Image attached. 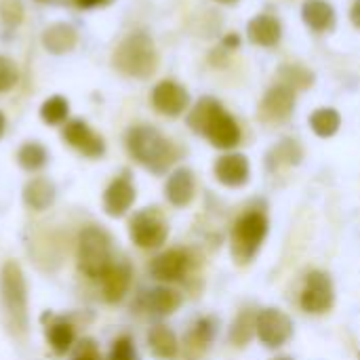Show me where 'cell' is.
Segmentation results:
<instances>
[{"mask_svg": "<svg viewBox=\"0 0 360 360\" xmlns=\"http://www.w3.org/2000/svg\"><path fill=\"white\" fill-rule=\"evenodd\" d=\"M188 127L219 150H232L243 139L238 122L213 97H202L196 101L188 116Z\"/></svg>", "mask_w": 360, "mask_h": 360, "instance_id": "obj_1", "label": "cell"}, {"mask_svg": "<svg viewBox=\"0 0 360 360\" xmlns=\"http://www.w3.org/2000/svg\"><path fill=\"white\" fill-rule=\"evenodd\" d=\"M0 314L6 331L23 340L30 327V312H27V285L23 270L17 262H4L0 270Z\"/></svg>", "mask_w": 360, "mask_h": 360, "instance_id": "obj_2", "label": "cell"}, {"mask_svg": "<svg viewBox=\"0 0 360 360\" xmlns=\"http://www.w3.org/2000/svg\"><path fill=\"white\" fill-rule=\"evenodd\" d=\"M127 150L135 162L154 175H165L179 158L177 146L150 124H137L127 131Z\"/></svg>", "mask_w": 360, "mask_h": 360, "instance_id": "obj_3", "label": "cell"}, {"mask_svg": "<svg viewBox=\"0 0 360 360\" xmlns=\"http://www.w3.org/2000/svg\"><path fill=\"white\" fill-rule=\"evenodd\" d=\"M116 264L112 236L99 226H86L78 234V268L84 276L101 281Z\"/></svg>", "mask_w": 360, "mask_h": 360, "instance_id": "obj_4", "label": "cell"}, {"mask_svg": "<svg viewBox=\"0 0 360 360\" xmlns=\"http://www.w3.org/2000/svg\"><path fill=\"white\" fill-rule=\"evenodd\" d=\"M114 65L129 78H150L158 68L154 40L146 32L129 34L114 53Z\"/></svg>", "mask_w": 360, "mask_h": 360, "instance_id": "obj_5", "label": "cell"}, {"mask_svg": "<svg viewBox=\"0 0 360 360\" xmlns=\"http://www.w3.org/2000/svg\"><path fill=\"white\" fill-rule=\"evenodd\" d=\"M268 230H270V221L264 211L253 209L236 219L230 236V251L238 266L251 264L255 259L268 236Z\"/></svg>", "mask_w": 360, "mask_h": 360, "instance_id": "obj_6", "label": "cell"}, {"mask_svg": "<svg viewBox=\"0 0 360 360\" xmlns=\"http://www.w3.org/2000/svg\"><path fill=\"white\" fill-rule=\"evenodd\" d=\"M129 236L139 249H158L169 238V224L156 207H148L131 217Z\"/></svg>", "mask_w": 360, "mask_h": 360, "instance_id": "obj_7", "label": "cell"}, {"mask_svg": "<svg viewBox=\"0 0 360 360\" xmlns=\"http://www.w3.org/2000/svg\"><path fill=\"white\" fill-rule=\"evenodd\" d=\"M255 327H257L259 342L266 348H270V350L283 348L285 344L291 342V338L295 333V325H293L291 316L287 312L278 310V308H264V310H259Z\"/></svg>", "mask_w": 360, "mask_h": 360, "instance_id": "obj_8", "label": "cell"}, {"mask_svg": "<svg viewBox=\"0 0 360 360\" xmlns=\"http://www.w3.org/2000/svg\"><path fill=\"white\" fill-rule=\"evenodd\" d=\"M335 302V289L333 281L327 272L312 270L306 276V285L300 295V306L308 314H325L333 308Z\"/></svg>", "mask_w": 360, "mask_h": 360, "instance_id": "obj_9", "label": "cell"}, {"mask_svg": "<svg viewBox=\"0 0 360 360\" xmlns=\"http://www.w3.org/2000/svg\"><path fill=\"white\" fill-rule=\"evenodd\" d=\"M190 266H192V255L188 249H169L160 255H156L152 262H150V276L156 278L158 283H179L188 276L190 272Z\"/></svg>", "mask_w": 360, "mask_h": 360, "instance_id": "obj_10", "label": "cell"}, {"mask_svg": "<svg viewBox=\"0 0 360 360\" xmlns=\"http://www.w3.org/2000/svg\"><path fill=\"white\" fill-rule=\"evenodd\" d=\"M61 137L68 146L78 150L80 154L89 158H101L105 154V141L99 133H95L84 120L74 118L63 124Z\"/></svg>", "mask_w": 360, "mask_h": 360, "instance_id": "obj_11", "label": "cell"}, {"mask_svg": "<svg viewBox=\"0 0 360 360\" xmlns=\"http://www.w3.org/2000/svg\"><path fill=\"white\" fill-rule=\"evenodd\" d=\"M152 105L156 112L175 118V116L184 114L186 108L190 105V95L179 82L162 80L152 89Z\"/></svg>", "mask_w": 360, "mask_h": 360, "instance_id": "obj_12", "label": "cell"}, {"mask_svg": "<svg viewBox=\"0 0 360 360\" xmlns=\"http://www.w3.org/2000/svg\"><path fill=\"white\" fill-rule=\"evenodd\" d=\"M213 173H215V179L226 188H243L251 179V165L245 154L228 152L215 160Z\"/></svg>", "mask_w": 360, "mask_h": 360, "instance_id": "obj_13", "label": "cell"}, {"mask_svg": "<svg viewBox=\"0 0 360 360\" xmlns=\"http://www.w3.org/2000/svg\"><path fill=\"white\" fill-rule=\"evenodd\" d=\"M135 198H137V192H135L133 179H131L129 173H122V175L114 177L110 181V186L105 188V192H103V211L110 217H122V215L129 213Z\"/></svg>", "mask_w": 360, "mask_h": 360, "instance_id": "obj_14", "label": "cell"}, {"mask_svg": "<svg viewBox=\"0 0 360 360\" xmlns=\"http://www.w3.org/2000/svg\"><path fill=\"white\" fill-rule=\"evenodd\" d=\"M295 110V91L285 84H274L262 99L259 112L266 122H285Z\"/></svg>", "mask_w": 360, "mask_h": 360, "instance_id": "obj_15", "label": "cell"}, {"mask_svg": "<svg viewBox=\"0 0 360 360\" xmlns=\"http://www.w3.org/2000/svg\"><path fill=\"white\" fill-rule=\"evenodd\" d=\"M217 333V323L213 316L198 319L184 338V356L188 360H198L211 346Z\"/></svg>", "mask_w": 360, "mask_h": 360, "instance_id": "obj_16", "label": "cell"}, {"mask_svg": "<svg viewBox=\"0 0 360 360\" xmlns=\"http://www.w3.org/2000/svg\"><path fill=\"white\" fill-rule=\"evenodd\" d=\"M139 302H141V308L152 316H171L173 312H177L181 308L184 297L179 291H175L167 285H158L154 289H148Z\"/></svg>", "mask_w": 360, "mask_h": 360, "instance_id": "obj_17", "label": "cell"}, {"mask_svg": "<svg viewBox=\"0 0 360 360\" xmlns=\"http://www.w3.org/2000/svg\"><path fill=\"white\" fill-rule=\"evenodd\" d=\"M194 194H196V179H194V173L186 167H179L175 169L167 184H165V196L167 200L177 207V209H184L188 207L192 200H194Z\"/></svg>", "mask_w": 360, "mask_h": 360, "instance_id": "obj_18", "label": "cell"}, {"mask_svg": "<svg viewBox=\"0 0 360 360\" xmlns=\"http://www.w3.org/2000/svg\"><path fill=\"white\" fill-rule=\"evenodd\" d=\"M133 281V270L127 262H116L105 276L101 278V291H103V300L110 304H118L131 287Z\"/></svg>", "mask_w": 360, "mask_h": 360, "instance_id": "obj_19", "label": "cell"}, {"mask_svg": "<svg viewBox=\"0 0 360 360\" xmlns=\"http://www.w3.org/2000/svg\"><path fill=\"white\" fill-rule=\"evenodd\" d=\"M247 36L253 44L276 46L283 38V25L272 15H257L247 25Z\"/></svg>", "mask_w": 360, "mask_h": 360, "instance_id": "obj_20", "label": "cell"}, {"mask_svg": "<svg viewBox=\"0 0 360 360\" xmlns=\"http://www.w3.org/2000/svg\"><path fill=\"white\" fill-rule=\"evenodd\" d=\"M148 348L150 352L160 360H175L179 354V340L175 335V331L162 323L150 327L148 331Z\"/></svg>", "mask_w": 360, "mask_h": 360, "instance_id": "obj_21", "label": "cell"}, {"mask_svg": "<svg viewBox=\"0 0 360 360\" xmlns=\"http://www.w3.org/2000/svg\"><path fill=\"white\" fill-rule=\"evenodd\" d=\"M302 19L314 32H329L335 27V8L327 0H306L302 4Z\"/></svg>", "mask_w": 360, "mask_h": 360, "instance_id": "obj_22", "label": "cell"}, {"mask_svg": "<svg viewBox=\"0 0 360 360\" xmlns=\"http://www.w3.org/2000/svg\"><path fill=\"white\" fill-rule=\"evenodd\" d=\"M78 42V34L70 23H53L42 32V46L53 55H63L72 51Z\"/></svg>", "mask_w": 360, "mask_h": 360, "instance_id": "obj_23", "label": "cell"}, {"mask_svg": "<svg viewBox=\"0 0 360 360\" xmlns=\"http://www.w3.org/2000/svg\"><path fill=\"white\" fill-rule=\"evenodd\" d=\"M55 184L46 177H34L23 186V202L34 211H44L55 202Z\"/></svg>", "mask_w": 360, "mask_h": 360, "instance_id": "obj_24", "label": "cell"}, {"mask_svg": "<svg viewBox=\"0 0 360 360\" xmlns=\"http://www.w3.org/2000/svg\"><path fill=\"white\" fill-rule=\"evenodd\" d=\"M46 342L53 348V352H57V354L70 352L74 342H76L74 325L68 319L57 316L51 325H46Z\"/></svg>", "mask_w": 360, "mask_h": 360, "instance_id": "obj_25", "label": "cell"}, {"mask_svg": "<svg viewBox=\"0 0 360 360\" xmlns=\"http://www.w3.org/2000/svg\"><path fill=\"white\" fill-rule=\"evenodd\" d=\"M255 321H257V312H253V310H243V312H238V316L234 319V323L230 325V331H228L230 344L236 346V348L249 346V342L257 335Z\"/></svg>", "mask_w": 360, "mask_h": 360, "instance_id": "obj_26", "label": "cell"}, {"mask_svg": "<svg viewBox=\"0 0 360 360\" xmlns=\"http://www.w3.org/2000/svg\"><path fill=\"white\" fill-rule=\"evenodd\" d=\"M46 162H49V152L38 141H25L17 152V165L27 173H36L44 169Z\"/></svg>", "mask_w": 360, "mask_h": 360, "instance_id": "obj_27", "label": "cell"}, {"mask_svg": "<svg viewBox=\"0 0 360 360\" xmlns=\"http://www.w3.org/2000/svg\"><path fill=\"white\" fill-rule=\"evenodd\" d=\"M310 127H312V131H314L319 137L327 139V137H333V135L340 131V127H342V116H340V112L333 110V108H319V110H314L312 116H310Z\"/></svg>", "mask_w": 360, "mask_h": 360, "instance_id": "obj_28", "label": "cell"}, {"mask_svg": "<svg viewBox=\"0 0 360 360\" xmlns=\"http://www.w3.org/2000/svg\"><path fill=\"white\" fill-rule=\"evenodd\" d=\"M40 118H42L44 124H51V127L65 124L70 120V103H68V99L61 97V95L49 97L40 105Z\"/></svg>", "mask_w": 360, "mask_h": 360, "instance_id": "obj_29", "label": "cell"}, {"mask_svg": "<svg viewBox=\"0 0 360 360\" xmlns=\"http://www.w3.org/2000/svg\"><path fill=\"white\" fill-rule=\"evenodd\" d=\"M302 160V148L297 141L293 139H283L268 156V167L276 169V167H293Z\"/></svg>", "mask_w": 360, "mask_h": 360, "instance_id": "obj_30", "label": "cell"}, {"mask_svg": "<svg viewBox=\"0 0 360 360\" xmlns=\"http://www.w3.org/2000/svg\"><path fill=\"white\" fill-rule=\"evenodd\" d=\"M278 78L281 82L278 84H285L293 91L297 89H308L312 82H314V74L308 72L306 68L302 65H291V63H285L281 70H278Z\"/></svg>", "mask_w": 360, "mask_h": 360, "instance_id": "obj_31", "label": "cell"}, {"mask_svg": "<svg viewBox=\"0 0 360 360\" xmlns=\"http://www.w3.org/2000/svg\"><path fill=\"white\" fill-rule=\"evenodd\" d=\"M105 360H139V352L135 348L133 338L129 335H120L112 342L108 359Z\"/></svg>", "mask_w": 360, "mask_h": 360, "instance_id": "obj_32", "label": "cell"}, {"mask_svg": "<svg viewBox=\"0 0 360 360\" xmlns=\"http://www.w3.org/2000/svg\"><path fill=\"white\" fill-rule=\"evenodd\" d=\"M19 82V68L13 59L0 55V93L11 91Z\"/></svg>", "mask_w": 360, "mask_h": 360, "instance_id": "obj_33", "label": "cell"}, {"mask_svg": "<svg viewBox=\"0 0 360 360\" xmlns=\"http://www.w3.org/2000/svg\"><path fill=\"white\" fill-rule=\"evenodd\" d=\"M0 19L4 25L15 27L23 19V4L21 0H0Z\"/></svg>", "mask_w": 360, "mask_h": 360, "instance_id": "obj_34", "label": "cell"}, {"mask_svg": "<svg viewBox=\"0 0 360 360\" xmlns=\"http://www.w3.org/2000/svg\"><path fill=\"white\" fill-rule=\"evenodd\" d=\"M74 360H101L99 346L91 338L80 340L76 346V352H74Z\"/></svg>", "mask_w": 360, "mask_h": 360, "instance_id": "obj_35", "label": "cell"}, {"mask_svg": "<svg viewBox=\"0 0 360 360\" xmlns=\"http://www.w3.org/2000/svg\"><path fill=\"white\" fill-rule=\"evenodd\" d=\"M112 0H74V4L76 6H80V8H95V6H105V4H110Z\"/></svg>", "mask_w": 360, "mask_h": 360, "instance_id": "obj_36", "label": "cell"}, {"mask_svg": "<svg viewBox=\"0 0 360 360\" xmlns=\"http://www.w3.org/2000/svg\"><path fill=\"white\" fill-rule=\"evenodd\" d=\"M350 19H352V23L360 27V0H354L352 2V8H350Z\"/></svg>", "mask_w": 360, "mask_h": 360, "instance_id": "obj_37", "label": "cell"}, {"mask_svg": "<svg viewBox=\"0 0 360 360\" xmlns=\"http://www.w3.org/2000/svg\"><path fill=\"white\" fill-rule=\"evenodd\" d=\"M224 46H226V49H238V46H240V38H238L236 34H228V36L224 38Z\"/></svg>", "mask_w": 360, "mask_h": 360, "instance_id": "obj_38", "label": "cell"}, {"mask_svg": "<svg viewBox=\"0 0 360 360\" xmlns=\"http://www.w3.org/2000/svg\"><path fill=\"white\" fill-rule=\"evenodd\" d=\"M4 131H6V118H4V114L0 112V139H2V135H4Z\"/></svg>", "mask_w": 360, "mask_h": 360, "instance_id": "obj_39", "label": "cell"}, {"mask_svg": "<svg viewBox=\"0 0 360 360\" xmlns=\"http://www.w3.org/2000/svg\"><path fill=\"white\" fill-rule=\"evenodd\" d=\"M215 2H221V4H236L238 0H215Z\"/></svg>", "mask_w": 360, "mask_h": 360, "instance_id": "obj_40", "label": "cell"}, {"mask_svg": "<svg viewBox=\"0 0 360 360\" xmlns=\"http://www.w3.org/2000/svg\"><path fill=\"white\" fill-rule=\"evenodd\" d=\"M272 360H293V359H289V356H278V359H272Z\"/></svg>", "mask_w": 360, "mask_h": 360, "instance_id": "obj_41", "label": "cell"}, {"mask_svg": "<svg viewBox=\"0 0 360 360\" xmlns=\"http://www.w3.org/2000/svg\"><path fill=\"white\" fill-rule=\"evenodd\" d=\"M38 2H46V0H38Z\"/></svg>", "mask_w": 360, "mask_h": 360, "instance_id": "obj_42", "label": "cell"}, {"mask_svg": "<svg viewBox=\"0 0 360 360\" xmlns=\"http://www.w3.org/2000/svg\"><path fill=\"white\" fill-rule=\"evenodd\" d=\"M359 360H360V354H359Z\"/></svg>", "mask_w": 360, "mask_h": 360, "instance_id": "obj_43", "label": "cell"}]
</instances>
